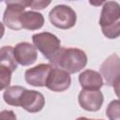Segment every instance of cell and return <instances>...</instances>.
<instances>
[{"label": "cell", "mask_w": 120, "mask_h": 120, "mask_svg": "<svg viewBox=\"0 0 120 120\" xmlns=\"http://www.w3.org/2000/svg\"><path fill=\"white\" fill-rule=\"evenodd\" d=\"M21 24L23 29L37 30L43 26V15L36 11H24L21 16Z\"/></svg>", "instance_id": "4fadbf2b"}, {"label": "cell", "mask_w": 120, "mask_h": 120, "mask_svg": "<svg viewBox=\"0 0 120 120\" xmlns=\"http://www.w3.org/2000/svg\"><path fill=\"white\" fill-rule=\"evenodd\" d=\"M101 31L102 34L108 38L112 39L118 38L120 36V18L113 23L105 27H101Z\"/></svg>", "instance_id": "2e32d148"}, {"label": "cell", "mask_w": 120, "mask_h": 120, "mask_svg": "<svg viewBox=\"0 0 120 120\" xmlns=\"http://www.w3.org/2000/svg\"><path fill=\"white\" fill-rule=\"evenodd\" d=\"M14 54L17 62L22 66H30L38 58L37 47L28 42H20L14 48Z\"/></svg>", "instance_id": "9c48e42d"}, {"label": "cell", "mask_w": 120, "mask_h": 120, "mask_svg": "<svg viewBox=\"0 0 120 120\" xmlns=\"http://www.w3.org/2000/svg\"><path fill=\"white\" fill-rule=\"evenodd\" d=\"M50 63L54 68H59L69 74L81 71L87 64L86 53L78 48L61 47Z\"/></svg>", "instance_id": "6da1fadb"}, {"label": "cell", "mask_w": 120, "mask_h": 120, "mask_svg": "<svg viewBox=\"0 0 120 120\" xmlns=\"http://www.w3.org/2000/svg\"><path fill=\"white\" fill-rule=\"evenodd\" d=\"M120 18V5L115 1H108L103 5L101 9L99 25L100 27L108 26Z\"/></svg>", "instance_id": "8fae6325"}, {"label": "cell", "mask_w": 120, "mask_h": 120, "mask_svg": "<svg viewBox=\"0 0 120 120\" xmlns=\"http://www.w3.org/2000/svg\"><path fill=\"white\" fill-rule=\"evenodd\" d=\"M1 118L3 119H6V118H10V119H16V115L13 113L12 111H3L1 112V115H0Z\"/></svg>", "instance_id": "44dd1931"}, {"label": "cell", "mask_w": 120, "mask_h": 120, "mask_svg": "<svg viewBox=\"0 0 120 120\" xmlns=\"http://www.w3.org/2000/svg\"><path fill=\"white\" fill-rule=\"evenodd\" d=\"M79 82L82 89H100L103 84L101 74L93 69H86L79 75Z\"/></svg>", "instance_id": "7c38bea8"}, {"label": "cell", "mask_w": 120, "mask_h": 120, "mask_svg": "<svg viewBox=\"0 0 120 120\" xmlns=\"http://www.w3.org/2000/svg\"><path fill=\"white\" fill-rule=\"evenodd\" d=\"M71 84V78L68 72L59 68H52L47 79L46 86L53 92L66 91Z\"/></svg>", "instance_id": "8992f818"}, {"label": "cell", "mask_w": 120, "mask_h": 120, "mask_svg": "<svg viewBox=\"0 0 120 120\" xmlns=\"http://www.w3.org/2000/svg\"><path fill=\"white\" fill-rule=\"evenodd\" d=\"M52 68L53 67L50 64H39L34 68H28L24 73L25 82L33 86H46L47 79Z\"/></svg>", "instance_id": "52a82bcc"}, {"label": "cell", "mask_w": 120, "mask_h": 120, "mask_svg": "<svg viewBox=\"0 0 120 120\" xmlns=\"http://www.w3.org/2000/svg\"><path fill=\"white\" fill-rule=\"evenodd\" d=\"M25 89L26 88L20 85H13L7 87L3 94L5 102L10 106H15V107L21 106V98Z\"/></svg>", "instance_id": "5bb4252c"}, {"label": "cell", "mask_w": 120, "mask_h": 120, "mask_svg": "<svg viewBox=\"0 0 120 120\" xmlns=\"http://www.w3.org/2000/svg\"><path fill=\"white\" fill-rule=\"evenodd\" d=\"M106 114L111 120H120V99H114L109 103Z\"/></svg>", "instance_id": "e0dca14e"}, {"label": "cell", "mask_w": 120, "mask_h": 120, "mask_svg": "<svg viewBox=\"0 0 120 120\" xmlns=\"http://www.w3.org/2000/svg\"><path fill=\"white\" fill-rule=\"evenodd\" d=\"M45 105L44 96L35 90L25 89L21 98V106L29 112H38L43 109Z\"/></svg>", "instance_id": "ba28073f"}, {"label": "cell", "mask_w": 120, "mask_h": 120, "mask_svg": "<svg viewBox=\"0 0 120 120\" xmlns=\"http://www.w3.org/2000/svg\"><path fill=\"white\" fill-rule=\"evenodd\" d=\"M113 88H114V92H115L116 96H117V97L119 98V99H120V78L114 82Z\"/></svg>", "instance_id": "7402d4cb"}, {"label": "cell", "mask_w": 120, "mask_h": 120, "mask_svg": "<svg viewBox=\"0 0 120 120\" xmlns=\"http://www.w3.org/2000/svg\"><path fill=\"white\" fill-rule=\"evenodd\" d=\"M13 71L10 70L8 68L0 65V89L4 90L5 88L8 87L11 80V73Z\"/></svg>", "instance_id": "ac0fdd59"}, {"label": "cell", "mask_w": 120, "mask_h": 120, "mask_svg": "<svg viewBox=\"0 0 120 120\" xmlns=\"http://www.w3.org/2000/svg\"><path fill=\"white\" fill-rule=\"evenodd\" d=\"M106 0H89V4L94 7H99L102 4H104Z\"/></svg>", "instance_id": "603a6c76"}, {"label": "cell", "mask_w": 120, "mask_h": 120, "mask_svg": "<svg viewBox=\"0 0 120 120\" xmlns=\"http://www.w3.org/2000/svg\"><path fill=\"white\" fill-rule=\"evenodd\" d=\"M33 43L37 49L49 61L53 58L61 48L60 39L53 34L49 32H42L33 35Z\"/></svg>", "instance_id": "7a4b0ae2"}, {"label": "cell", "mask_w": 120, "mask_h": 120, "mask_svg": "<svg viewBox=\"0 0 120 120\" xmlns=\"http://www.w3.org/2000/svg\"><path fill=\"white\" fill-rule=\"evenodd\" d=\"M52 0H32L30 8L33 9H43L51 4Z\"/></svg>", "instance_id": "d6986e66"}, {"label": "cell", "mask_w": 120, "mask_h": 120, "mask_svg": "<svg viewBox=\"0 0 120 120\" xmlns=\"http://www.w3.org/2000/svg\"><path fill=\"white\" fill-rule=\"evenodd\" d=\"M99 73L106 85L113 86L114 82L120 78V57L116 53L109 55L100 65Z\"/></svg>", "instance_id": "277c9868"}, {"label": "cell", "mask_w": 120, "mask_h": 120, "mask_svg": "<svg viewBox=\"0 0 120 120\" xmlns=\"http://www.w3.org/2000/svg\"><path fill=\"white\" fill-rule=\"evenodd\" d=\"M103 94L99 89H83L79 93L80 106L88 112H98L103 104Z\"/></svg>", "instance_id": "5b68a950"}, {"label": "cell", "mask_w": 120, "mask_h": 120, "mask_svg": "<svg viewBox=\"0 0 120 120\" xmlns=\"http://www.w3.org/2000/svg\"><path fill=\"white\" fill-rule=\"evenodd\" d=\"M68 1H77V0H68Z\"/></svg>", "instance_id": "cb8c5ba5"}, {"label": "cell", "mask_w": 120, "mask_h": 120, "mask_svg": "<svg viewBox=\"0 0 120 120\" xmlns=\"http://www.w3.org/2000/svg\"><path fill=\"white\" fill-rule=\"evenodd\" d=\"M2 1H4V0H2Z\"/></svg>", "instance_id": "d4e9b609"}, {"label": "cell", "mask_w": 120, "mask_h": 120, "mask_svg": "<svg viewBox=\"0 0 120 120\" xmlns=\"http://www.w3.org/2000/svg\"><path fill=\"white\" fill-rule=\"evenodd\" d=\"M18 62L14 54V48L10 46H4L0 49V65L8 68L14 71L18 67Z\"/></svg>", "instance_id": "9a60e30c"}, {"label": "cell", "mask_w": 120, "mask_h": 120, "mask_svg": "<svg viewBox=\"0 0 120 120\" xmlns=\"http://www.w3.org/2000/svg\"><path fill=\"white\" fill-rule=\"evenodd\" d=\"M25 7L17 4H8L5 9L3 22L4 23L12 30H21V16L24 12Z\"/></svg>", "instance_id": "30bf717a"}, {"label": "cell", "mask_w": 120, "mask_h": 120, "mask_svg": "<svg viewBox=\"0 0 120 120\" xmlns=\"http://www.w3.org/2000/svg\"><path fill=\"white\" fill-rule=\"evenodd\" d=\"M32 0H6V4H17L23 7H30Z\"/></svg>", "instance_id": "ffe728a7"}, {"label": "cell", "mask_w": 120, "mask_h": 120, "mask_svg": "<svg viewBox=\"0 0 120 120\" xmlns=\"http://www.w3.org/2000/svg\"><path fill=\"white\" fill-rule=\"evenodd\" d=\"M49 19L52 25L60 29H69L76 24V12L68 6L57 5L49 13Z\"/></svg>", "instance_id": "3957f363"}]
</instances>
